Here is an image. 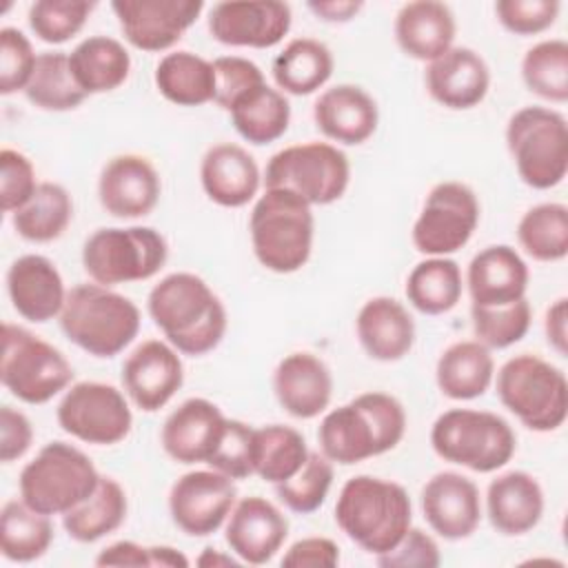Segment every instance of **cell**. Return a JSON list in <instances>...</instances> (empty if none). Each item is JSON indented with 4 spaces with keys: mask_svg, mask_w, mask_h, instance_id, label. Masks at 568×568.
Segmentation results:
<instances>
[{
    "mask_svg": "<svg viewBox=\"0 0 568 568\" xmlns=\"http://www.w3.org/2000/svg\"><path fill=\"white\" fill-rule=\"evenodd\" d=\"M213 69H215V100L213 102L224 111H229L233 106V102L240 100L244 93H248L251 89L266 82L262 69L248 58L220 55L213 60Z\"/></svg>",
    "mask_w": 568,
    "mask_h": 568,
    "instance_id": "f907efd6",
    "label": "cell"
},
{
    "mask_svg": "<svg viewBox=\"0 0 568 568\" xmlns=\"http://www.w3.org/2000/svg\"><path fill=\"white\" fill-rule=\"evenodd\" d=\"M73 217V200L62 184L40 182L33 195L11 213V224L27 242L44 244L58 240Z\"/></svg>",
    "mask_w": 568,
    "mask_h": 568,
    "instance_id": "74e56055",
    "label": "cell"
},
{
    "mask_svg": "<svg viewBox=\"0 0 568 568\" xmlns=\"http://www.w3.org/2000/svg\"><path fill=\"white\" fill-rule=\"evenodd\" d=\"M495 377V362L490 348L477 339L450 344L437 359L435 379L442 395L450 399L481 397Z\"/></svg>",
    "mask_w": 568,
    "mask_h": 568,
    "instance_id": "1f68e13d",
    "label": "cell"
},
{
    "mask_svg": "<svg viewBox=\"0 0 568 568\" xmlns=\"http://www.w3.org/2000/svg\"><path fill=\"white\" fill-rule=\"evenodd\" d=\"M7 293L20 317L44 324L60 317L69 291L49 257L29 253L11 262L7 271Z\"/></svg>",
    "mask_w": 568,
    "mask_h": 568,
    "instance_id": "603a6c76",
    "label": "cell"
},
{
    "mask_svg": "<svg viewBox=\"0 0 568 568\" xmlns=\"http://www.w3.org/2000/svg\"><path fill=\"white\" fill-rule=\"evenodd\" d=\"M339 564V548L328 537H304L282 557L286 568H333Z\"/></svg>",
    "mask_w": 568,
    "mask_h": 568,
    "instance_id": "9f6ffc18",
    "label": "cell"
},
{
    "mask_svg": "<svg viewBox=\"0 0 568 568\" xmlns=\"http://www.w3.org/2000/svg\"><path fill=\"white\" fill-rule=\"evenodd\" d=\"M271 73L282 93L311 95L333 75V53L315 38H295L275 55Z\"/></svg>",
    "mask_w": 568,
    "mask_h": 568,
    "instance_id": "e575fe53",
    "label": "cell"
},
{
    "mask_svg": "<svg viewBox=\"0 0 568 568\" xmlns=\"http://www.w3.org/2000/svg\"><path fill=\"white\" fill-rule=\"evenodd\" d=\"M98 566H151L149 548L135 541L122 539L102 548L95 557Z\"/></svg>",
    "mask_w": 568,
    "mask_h": 568,
    "instance_id": "6f0895ef",
    "label": "cell"
},
{
    "mask_svg": "<svg viewBox=\"0 0 568 568\" xmlns=\"http://www.w3.org/2000/svg\"><path fill=\"white\" fill-rule=\"evenodd\" d=\"M288 537V519L284 513L264 497H244L235 501L224 539L231 552L251 566H262L271 561L284 546Z\"/></svg>",
    "mask_w": 568,
    "mask_h": 568,
    "instance_id": "44dd1931",
    "label": "cell"
},
{
    "mask_svg": "<svg viewBox=\"0 0 568 568\" xmlns=\"http://www.w3.org/2000/svg\"><path fill=\"white\" fill-rule=\"evenodd\" d=\"M224 426L226 417L217 404L204 397H191L164 419L160 442L164 453L178 464H206Z\"/></svg>",
    "mask_w": 568,
    "mask_h": 568,
    "instance_id": "7402d4cb",
    "label": "cell"
},
{
    "mask_svg": "<svg viewBox=\"0 0 568 568\" xmlns=\"http://www.w3.org/2000/svg\"><path fill=\"white\" fill-rule=\"evenodd\" d=\"M382 568H437L442 564L437 541L422 528H408L406 535L386 552L375 555Z\"/></svg>",
    "mask_w": 568,
    "mask_h": 568,
    "instance_id": "db71d44e",
    "label": "cell"
},
{
    "mask_svg": "<svg viewBox=\"0 0 568 568\" xmlns=\"http://www.w3.org/2000/svg\"><path fill=\"white\" fill-rule=\"evenodd\" d=\"M273 393L288 415L297 419H313L331 404L333 377L317 355L297 351L275 366Z\"/></svg>",
    "mask_w": 568,
    "mask_h": 568,
    "instance_id": "d4e9b609",
    "label": "cell"
},
{
    "mask_svg": "<svg viewBox=\"0 0 568 568\" xmlns=\"http://www.w3.org/2000/svg\"><path fill=\"white\" fill-rule=\"evenodd\" d=\"M291 7L277 0H231L209 11L213 40L226 47L268 49L284 40L291 29Z\"/></svg>",
    "mask_w": 568,
    "mask_h": 568,
    "instance_id": "e0dca14e",
    "label": "cell"
},
{
    "mask_svg": "<svg viewBox=\"0 0 568 568\" xmlns=\"http://www.w3.org/2000/svg\"><path fill=\"white\" fill-rule=\"evenodd\" d=\"M339 530L371 555L390 550L410 528L413 506L402 484L373 475L351 477L337 497Z\"/></svg>",
    "mask_w": 568,
    "mask_h": 568,
    "instance_id": "3957f363",
    "label": "cell"
},
{
    "mask_svg": "<svg viewBox=\"0 0 568 568\" xmlns=\"http://www.w3.org/2000/svg\"><path fill=\"white\" fill-rule=\"evenodd\" d=\"M430 446L444 462L475 473L504 468L517 448L510 424L490 410L450 408L430 428Z\"/></svg>",
    "mask_w": 568,
    "mask_h": 568,
    "instance_id": "8992f818",
    "label": "cell"
},
{
    "mask_svg": "<svg viewBox=\"0 0 568 568\" xmlns=\"http://www.w3.org/2000/svg\"><path fill=\"white\" fill-rule=\"evenodd\" d=\"M38 184L33 164L24 153L16 149L0 151V206L4 213H13L27 204Z\"/></svg>",
    "mask_w": 568,
    "mask_h": 568,
    "instance_id": "f5cc1de1",
    "label": "cell"
},
{
    "mask_svg": "<svg viewBox=\"0 0 568 568\" xmlns=\"http://www.w3.org/2000/svg\"><path fill=\"white\" fill-rule=\"evenodd\" d=\"M331 486L333 462L322 453H308L304 466L291 479L275 484V493L288 510L311 515L326 501Z\"/></svg>",
    "mask_w": 568,
    "mask_h": 568,
    "instance_id": "f6af8a7d",
    "label": "cell"
},
{
    "mask_svg": "<svg viewBox=\"0 0 568 568\" xmlns=\"http://www.w3.org/2000/svg\"><path fill=\"white\" fill-rule=\"evenodd\" d=\"M355 333L371 359L397 362L415 344V322L406 306L388 295L371 297L355 317Z\"/></svg>",
    "mask_w": 568,
    "mask_h": 568,
    "instance_id": "f1b7e54d",
    "label": "cell"
},
{
    "mask_svg": "<svg viewBox=\"0 0 568 568\" xmlns=\"http://www.w3.org/2000/svg\"><path fill=\"white\" fill-rule=\"evenodd\" d=\"M38 55L29 38L13 27L0 29V93L11 95L24 91L36 69Z\"/></svg>",
    "mask_w": 568,
    "mask_h": 568,
    "instance_id": "681fc988",
    "label": "cell"
},
{
    "mask_svg": "<svg viewBox=\"0 0 568 568\" xmlns=\"http://www.w3.org/2000/svg\"><path fill=\"white\" fill-rule=\"evenodd\" d=\"M479 224V200L464 182L435 184L413 224V244L428 257H446L468 244Z\"/></svg>",
    "mask_w": 568,
    "mask_h": 568,
    "instance_id": "4fadbf2b",
    "label": "cell"
},
{
    "mask_svg": "<svg viewBox=\"0 0 568 568\" xmlns=\"http://www.w3.org/2000/svg\"><path fill=\"white\" fill-rule=\"evenodd\" d=\"M462 268L450 257H426L406 277V297L424 315H442L462 300Z\"/></svg>",
    "mask_w": 568,
    "mask_h": 568,
    "instance_id": "f35d334b",
    "label": "cell"
},
{
    "mask_svg": "<svg viewBox=\"0 0 568 568\" xmlns=\"http://www.w3.org/2000/svg\"><path fill=\"white\" fill-rule=\"evenodd\" d=\"M253 433L240 419H226L224 433L209 457V466L231 479H246L253 475Z\"/></svg>",
    "mask_w": 568,
    "mask_h": 568,
    "instance_id": "c3c4849f",
    "label": "cell"
},
{
    "mask_svg": "<svg viewBox=\"0 0 568 568\" xmlns=\"http://www.w3.org/2000/svg\"><path fill=\"white\" fill-rule=\"evenodd\" d=\"M422 513L439 537L448 541L466 539L481 521L479 488L462 473L442 470L422 488Z\"/></svg>",
    "mask_w": 568,
    "mask_h": 568,
    "instance_id": "ffe728a7",
    "label": "cell"
},
{
    "mask_svg": "<svg viewBox=\"0 0 568 568\" xmlns=\"http://www.w3.org/2000/svg\"><path fill=\"white\" fill-rule=\"evenodd\" d=\"M517 242L537 262H559L568 255V209L544 202L528 209L517 224Z\"/></svg>",
    "mask_w": 568,
    "mask_h": 568,
    "instance_id": "7bdbcfd3",
    "label": "cell"
},
{
    "mask_svg": "<svg viewBox=\"0 0 568 568\" xmlns=\"http://www.w3.org/2000/svg\"><path fill=\"white\" fill-rule=\"evenodd\" d=\"M149 559H151V566H162V568H186L189 566V559L173 546H149Z\"/></svg>",
    "mask_w": 568,
    "mask_h": 568,
    "instance_id": "94428289",
    "label": "cell"
},
{
    "mask_svg": "<svg viewBox=\"0 0 568 568\" xmlns=\"http://www.w3.org/2000/svg\"><path fill=\"white\" fill-rule=\"evenodd\" d=\"M406 433V410L388 393L368 390L324 415L317 428L322 455L351 466L393 450Z\"/></svg>",
    "mask_w": 568,
    "mask_h": 568,
    "instance_id": "7a4b0ae2",
    "label": "cell"
},
{
    "mask_svg": "<svg viewBox=\"0 0 568 568\" xmlns=\"http://www.w3.org/2000/svg\"><path fill=\"white\" fill-rule=\"evenodd\" d=\"M200 182L211 202L226 209H240L257 195L262 175L255 158L244 146L222 142L204 153Z\"/></svg>",
    "mask_w": 568,
    "mask_h": 568,
    "instance_id": "83f0119b",
    "label": "cell"
},
{
    "mask_svg": "<svg viewBox=\"0 0 568 568\" xmlns=\"http://www.w3.org/2000/svg\"><path fill=\"white\" fill-rule=\"evenodd\" d=\"M544 331L548 344L559 353L566 355L568 348V300L559 297L555 300L544 317Z\"/></svg>",
    "mask_w": 568,
    "mask_h": 568,
    "instance_id": "680465c9",
    "label": "cell"
},
{
    "mask_svg": "<svg viewBox=\"0 0 568 568\" xmlns=\"http://www.w3.org/2000/svg\"><path fill=\"white\" fill-rule=\"evenodd\" d=\"M126 508L124 488L113 477H100L95 490L62 515V526L73 541L93 544L122 526Z\"/></svg>",
    "mask_w": 568,
    "mask_h": 568,
    "instance_id": "d590c367",
    "label": "cell"
},
{
    "mask_svg": "<svg viewBox=\"0 0 568 568\" xmlns=\"http://www.w3.org/2000/svg\"><path fill=\"white\" fill-rule=\"evenodd\" d=\"M197 566H204V568H217V566H237L240 559H233L231 555H222L220 550L215 548H204V552L195 559Z\"/></svg>",
    "mask_w": 568,
    "mask_h": 568,
    "instance_id": "6125c7cd",
    "label": "cell"
},
{
    "mask_svg": "<svg viewBox=\"0 0 568 568\" xmlns=\"http://www.w3.org/2000/svg\"><path fill=\"white\" fill-rule=\"evenodd\" d=\"M486 513L497 532L526 535L544 515V490L526 470L501 473L488 484Z\"/></svg>",
    "mask_w": 568,
    "mask_h": 568,
    "instance_id": "f546056e",
    "label": "cell"
},
{
    "mask_svg": "<svg viewBox=\"0 0 568 568\" xmlns=\"http://www.w3.org/2000/svg\"><path fill=\"white\" fill-rule=\"evenodd\" d=\"M53 541V526L47 515L11 499L0 513V548L9 561L29 564L40 559Z\"/></svg>",
    "mask_w": 568,
    "mask_h": 568,
    "instance_id": "60d3db41",
    "label": "cell"
},
{
    "mask_svg": "<svg viewBox=\"0 0 568 568\" xmlns=\"http://www.w3.org/2000/svg\"><path fill=\"white\" fill-rule=\"evenodd\" d=\"M306 439L300 430L284 424H268L253 433V475L268 484L291 479L308 457Z\"/></svg>",
    "mask_w": 568,
    "mask_h": 568,
    "instance_id": "ab89813d",
    "label": "cell"
},
{
    "mask_svg": "<svg viewBox=\"0 0 568 568\" xmlns=\"http://www.w3.org/2000/svg\"><path fill=\"white\" fill-rule=\"evenodd\" d=\"M166 240L151 226L98 229L82 246V266L102 286L149 280L166 264Z\"/></svg>",
    "mask_w": 568,
    "mask_h": 568,
    "instance_id": "8fae6325",
    "label": "cell"
},
{
    "mask_svg": "<svg viewBox=\"0 0 568 568\" xmlns=\"http://www.w3.org/2000/svg\"><path fill=\"white\" fill-rule=\"evenodd\" d=\"M313 120L328 140L355 146L375 133L379 111L366 89L357 84H335L324 89L315 100Z\"/></svg>",
    "mask_w": 568,
    "mask_h": 568,
    "instance_id": "4316f807",
    "label": "cell"
},
{
    "mask_svg": "<svg viewBox=\"0 0 568 568\" xmlns=\"http://www.w3.org/2000/svg\"><path fill=\"white\" fill-rule=\"evenodd\" d=\"M162 193V182L155 166L138 153L111 158L98 180V197L106 213L120 220L149 215Z\"/></svg>",
    "mask_w": 568,
    "mask_h": 568,
    "instance_id": "d6986e66",
    "label": "cell"
},
{
    "mask_svg": "<svg viewBox=\"0 0 568 568\" xmlns=\"http://www.w3.org/2000/svg\"><path fill=\"white\" fill-rule=\"evenodd\" d=\"M248 233L253 253L266 271L295 273L313 251V209L291 189H266L253 204Z\"/></svg>",
    "mask_w": 568,
    "mask_h": 568,
    "instance_id": "277c9868",
    "label": "cell"
},
{
    "mask_svg": "<svg viewBox=\"0 0 568 568\" xmlns=\"http://www.w3.org/2000/svg\"><path fill=\"white\" fill-rule=\"evenodd\" d=\"M473 331L486 348H508L517 344L530 328L532 311L526 297L506 306L470 304Z\"/></svg>",
    "mask_w": 568,
    "mask_h": 568,
    "instance_id": "bcb514c9",
    "label": "cell"
},
{
    "mask_svg": "<svg viewBox=\"0 0 568 568\" xmlns=\"http://www.w3.org/2000/svg\"><path fill=\"white\" fill-rule=\"evenodd\" d=\"M229 113L235 131L257 146L280 140L291 122V104L286 95L266 82L235 100Z\"/></svg>",
    "mask_w": 568,
    "mask_h": 568,
    "instance_id": "8d00e7d4",
    "label": "cell"
},
{
    "mask_svg": "<svg viewBox=\"0 0 568 568\" xmlns=\"http://www.w3.org/2000/svg\"><path fill=\"white\" fill-rule=\"evenodd\" d=\"M506 146L524 184L537 191L557 186L568 171V124L548 106H521L506 124Z\"/></svg>",
    "mask_w": 568,
    "mask_h": 568,
    "instance_id": "9c48e42d",
    "label": "cell"
},
{
    "mask_svg": "<svg viewBox=\"0 0 568 568\" xmlns=\"http://www.w3.org/2000/svg\"><path fill=\"white\" fill-rule=\"evenodd\" d=\"M457 33L448 4L437 0L406 2L395 16V40L399 49L419 62H433L453 47Z\"/></svg>",
    "mask_w": 568,
    "mask_h": 568,
    "instance_id": "4dcf8cb0",
    "label": "cell"
},
{
    "mask_svg": "<svg viewBox=\"0 0 568 568\" xmlns=\"http://www.w3.org/2000/svg\"><path fill=\"white\" fill-rule=\"evenodd\" d=\"M24 95L42 111H71L87 100V93L78 87L71 73L69 53L64 51L38 53Z\"/></svg>",
    "mask_w": 568,
    "mask_h": 568,
    "instance_id": "b9f144b4",
    "label": "cell"
},
{
    "mask_svg": "<svg viewBox=\"0 0 568 568\" xmlns=\"http://www.w3.org/2000/svg\"><path fill=\"white\" fill-rule=\"evenodd\" d=\"M237 501L235 479L217 470H191L169 493L173 524L189 537H206L222 528Z\"/></svg>",
    "mask_w": 568,
    "mask_h": 568,
    "instance_id": "9a60e30c",
    "label": "cell"
},
{
    "mask_svg": "<svg viewBox=\"0 0 568 568\" xmlns=\"http://www.w3.org/2000/svg\"><path fill=\"white\" fill-rule=\"evenodd\" d=\"M93 9L89 0H38L29 7V27L42 42L62 44L82 31Z\"/></svg>",
    "mask_w": 568,
    "mask_h": 568,
    "instance_id": "7dc6e473",
    "label": "cell"
},
{
    "mask_svg": "<svg viewBox=\"0 0 568 568\" xmlns=\"http://www.w3.org/2000/svg\"><path fill=\"white\" fill-rule=\"evenodd\" d=\"M2 386L24 404H47L67 390L73 366L53 344L18 324H2Z\"/></svg>",
    "mask_w": 568,
    "mask_h": 568,
    "instance_id": "30bf717a",
    "label": "cell"
},
{
    "mask_svg": "<svg viewBox=\"0 0 568 568\" xmlns=\"http://www.w3.org/2000/svg\"><path fill=\"white\" fill-rule=\"evenodd\" d=\"M111 9L129 44L140 51H166L200 18L202 0H115Z\"/></svg>",
    "mask_w": 568,
    "mask_h": 568,
    "instance_id": "2e32d148",
    "label": "cell"
},
{
    "mask_svg": "<svg viewBox=\"0 0 568 568\" xmlns=\"http://www.w3.org/2000/svg\"><path fill=\"white\" fill-rule=\"evenodd\" d=\"M521 78L530 93L548 102L568 100V42L550 38L532 44L521 60Z\"/></svg>",
    "mask_w": 568,
    "mask_h": 568,
    "instance_id": "ee69618b",
    "label": "cell"
},
{
    "mask_svg": "<svg viewBox=\"0 0 568 568\" xmlns=\"http://www.w3.org/2000/svg\"><path fill=\"white\" fill-rule=\"evenodd\" d=\"M160 95L178 106H202L215 100L213 62L193 51H171L155 67Z\"/></svg>",
    "mask_w": 568,
    "mask_h": 568,
    "instance_id": "836d02e7",
    "label": "cell"
},
{
    "mask_svg": "<svg viewBox=\"0 0 568 568\" xmlns=\"http://www.w3.org/2000/svg\"><path fill=\"white\" fill-rule=\"evenodd\" d=\"M33 442V428L24 413L2 406L0 408V459L2 464H11L20 459Z\"/></svg>",
    "mask_w": 568,
    "mask_h": 568,
    "instance_id": "11a10c76",
    "label": "cell"
},
{
    "mask_svg": "<svg viewBox=\"0 0 568 568\" xmlns=\"http://www.w3.org/2000/svg\"><path fill=\"white\" fill-rule=\"evenodd\" d=\"M184 384L178 351L162 339H144L122 364V386L135 408L155 413L164 408Z\"/></svg>",
    "mask_w": 568,
    "mask_h": 568,
    "instance_id": "ac0fdd59",
    "label": "cell"
},
{
    "mask_svg": "<svg viewBox=\"0 0 568 568\" xmlns=\"http://www.w3.org/2000/svg\"><path fill=\"white\" fill-rule=\"evenodd\" d=\"M69 67L87 95L109 93L126 82L131 55L115 38L89 36L69 53Z\"/></svg>",
    "mask_w": 568,
    "mask_h": 568,
    "instance_id": "d6a6232c",
    "label": "cell"
},
{
    "mask_svg": "<svg viewBox=\"0 0 568 568\" xmlns=\"http://www.w3.org/2000/svg\"><path fill=\"white\" fill-rule=\"evenodd\" d=\"M490 87V69L486 60L468 47H450L446 53L428 62L426 89L435 102L446 109L477 106Z\"/></svg>",
    "mask_w": 568,
    "mask_h": 568,
    "instance_id": "cb8c5ba5",
    "label": "cell"
},
{
    "mask_svg": "<svg viewBox=\"0 0 568 568\" xmlns=\"http://www.w3.org/2000/svg\"><path fill=\"white\" fill-rule=\"evenodd\" d=\"M140 320V308L129 297L98 282H84L67 293L60 328L71 344L106 359L138 337Z\"/></svg>",
    "mask_w": 568,
    "mask_h": 568,
    "instance_id": "5b68a950",
    "label": "cell"
},
{
    "mask_svg": "<svg viewBox=\"0 0 568 568\" xmlns=\"http://www.w3.org/2000/svg\"><path fill=\"white\" fill-rule=\"evenodd\" d=\"M153 324L182 355H206L224 337L229 320L222 300L195 273L162 277L146 300Z\"/></svg>",
    "mask_w": 568,
    "mask_h": 568,
    "instance_id": "6da1fadb",
    "label": "cell"
},
{
    "mask_svg": "<svg viewBox=\"0 0 568 568\" xmlns=\"http://www.w3.org/2000/svg\"><path fill=\"white\" fill-rule=\"evenodd\" d=\"M495 16L515 36H537L550 29L559 16L557 0H497Z\"/></svg>",
    "mask_w": 568,
    "mask_h": 568,
    "instance_id": "816d5d0a",
    "label": "cell"
},
{
    "mask_svg": "<svg viewBox=\"0 0 568 568\" xmlns=\"http://www.w3.org/2000/svg\"><path fill=\"white\" fill-rule=\"evenodd\" d=\"M100 477L80 448L67 442H49L22 468L18 479L20 499L47 517L64 515L95 490Z\"/></svg>",
    "mask_w": 568,
    "mask_h": 568,
    "instance_id": "ba28073f",
    "label": "cell"
},
{
    "mask_svg": "<svg viewBox=\"0 0 568 568\" xmlns=\"http://www.w3.org/2000/svg\"><path fill=\"white\" fill-rule=\"evenodd\" d=\"M351 180V164L342 149L328 142L291 144L271 155L264 184L266 189H291L311 206L337 202Z\"/></svg>",
    "mask_w": 568,
    "mask_h": 568,
    "instance_id": "7c38bea8",
    "label": "cell"
},
{
    "mask_svg": "<svg viewBox=\"0 0 568 568\" xmlns=\"http://www.w3.org/2000/svg\"><path fill=\"white\" fill-rule=\"evenodd\" d=\"M55 417L64 433L93 446H113L133 426L124 393L104 382H78L67 388Z\"/></svg>",
    "mask_w": 568,
    "mask_h": 568,
    "instance_id": "5bb4252c",
    "label": "cell"
},
{
    "mask_svg": "<svg viewBox=\"0 0 568 568\" xmlns=\"http://www.w3.org/2000/svg\"><path fill=\"white\" fill-rule=\"evenodd\" d=\"M306 7L324 22H348L359 13L364 4L355 0H320V2H308Z\"/></svg>",
    "mask_w": 568,
    "mask_h": 568,
    "instance_id": "91938a15",
    "label": "cell"
},
{
    "mask_svg": "<svg viewBox=\"0 0 568 568\" xmlns=\"http://www.w3.org/2000/svg\"><path fill=\"white\" fill-rule=\"evenodd\" d=\"M528 280V264L508 244L481 248L466 271L470 304L477 306H506L526 297Z\"/></svg>",
    "mask_w": 568,
    "mask_h": 568,
    "instance_id": "484cf974",
    "label": "cell"
},
{
    "mask_svg": "<svg viewBox=\"0 0 568 568\" xmlns=\"http://www.w3.org/2000/svg\"><path fill=\"white\" fill-rule=\"evenodd\" d=\"M499 402L530 430H557L568 417V382L555 364L521 353L497 371Z\"/></svg>",
    "mask_w": 568,
    "mask_h": 568,
    "instance_id": "52a82bcc",
    "label": "cell"
}]
</instances>
